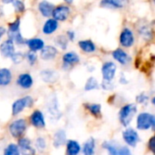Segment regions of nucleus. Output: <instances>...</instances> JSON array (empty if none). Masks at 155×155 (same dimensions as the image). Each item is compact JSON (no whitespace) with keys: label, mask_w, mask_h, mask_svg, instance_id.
Listing matches in <instances>:
<instances>
[{"label":"nucleus","mask_w":155,"mask_h":155,"mask_svg":"<svg viewBox=\"0 0 155 155\" xmlns=\"http://www.w3.org/2000/svg\"><path fill=\"white\" fill-rule=\"evenodd\" d=\"M102 147L108 150L110 155H132L130 150L127 147L117 145L114 142L105 141L102 144Z\"/></svg>","instance_id":"9"},{"label":"nucleus","mask_w":155,"mask_h":155,"mask_svg":"<svg viewBox=\"0 0 155 155\" xmlns=\"http://www.w3.org/2000/svg\"><path fill=\"white\" fill-rule=\"evenodd\" d=\"M81 62V57L76 51H67L61 57V68L64 71H68L75 68Z\"/></svg>","instance_id":"1"},{"label":"nucleus","mask_w":155,"mask_h":155,"mask_svg":"<svg viewBox=\"0 0 155 155\" xmlns=\"http://www.w3.org/2000/svg\"><path fill=\"white\" fill-rule=\"evenodd\" d=\"M129 0H101L100 6L104 8L120 9L126 7Z\"/></svg>","instance_id":"21"},{"label":"nucleus","mask_w":155,"mask_h":155,"mask_svg":"<svg viewBox=\"0 0 155 155\" xmlns=\"http://www.w3.org/2000/svg\"><path fill=\"white\" fill-rule=\"evenodd\" d=\"M41 81L47 84H54L58 81L60 75L54 68H43L39 72Z\"/></svg>","instance_id":"7"},{"label":"nucleus","mask_w":155,"mask_h":155,"mask_svg":"<svg viewBox=\"0 0 155 155\" xmlns=\"http://www.w3.org/2000/svg\"><path fill=\"white\" fill-rule=\"evenodd\" d=\"M139 32L140 33V35L142 37H144V38H151V34H152V31L151 29L147 27V26H142L139 28Z\"/></svg>","instance_id":"37"},{"label":"nucleus","mask_w":155,"mask_h":155,"mask_svg":"<svg viewBox=\"0 0 155 155\" xmlns=\"http://www.w3.org/2000/svg\"><path fill=\"white\" fill-rule=\"evenodd\" d=\"M117 71V66L112 61H106L101 66V75L102 80L113 81Z\"/></svg>","instance_id":"12"},{"label":"nucleus","mask_w":155,"mask_h":155,"mask_svg":"<svg viewBox=\"0 0 155 155\" xmlns=\"http://www.w3.org/2000/svg\"><path fill=\"white\" fill-rule=\"evenodd\" d=\"M11 61L15 65H19L25 60V53L22 51H15V53L10 58Z\"/></svg>","instance_id":"36"},{"label":"nucleus","mask_w":155,"mask_h":155,"mask_svg":"<svg viewBox=\"0 0 155 155\" xmlns=\"http://www.w3.org/2000/svg\"><path fill=\"white\" fill-rule=\"evenodd\" d=\"M16 51V45L10 38H7L0 43V55L5 58H10Z\"/></svg>","instance_id":"13"},{"label":"nucleus","mask_w":155,"mask_h":155,"mask_svg":"<svg viewBox=\"0 0 155 155\" xmlns=\"http://www.w3.org/2000/svg\"><path fill=\"white\" fill-rule=\"evenodd\" d=\"M63 1H64V3H65V4H67V5L70 6V5H72V4H73L74 0H63Z\"/></svg>","instance_id":"46"},{"label":"nucleus","mask_w":155,"mask_h":155,"mask_svg":"<svg viewBox=\"0 0 155 155\" xmlns=\"http://www.w3.org/2000/svg\"><path fill=\"white\" fill-rule=\"evenodd\" d=\"M18 146L22 155H34L36 153L35 149L31 145V141L26 137H21L18 139Z\"/></svg>","instance_id":"17"},{"label":"nucleus","mask_w":155,"mask_h":155,"mask_svg":"<svg viewBox=\"0 0 155 155\" xmlns=\"http://www.w3.org/2000/svg\"><path fill=\"white\" fill-rule=\"evenodd\" d=\"M29 121H30L31 125L37 129H43L46 127L45 116L40 110H35L31 113V115L29 117Z\"/></svg>","instance_id":"16"},{"label":"nucleus","mask_w":155,"mask_h":155,"mask_svg":"<svg viewBox=\"0 0 155 155\" xmlns=\"http://www.w3.org/2000/svg\"><path fill=\"white\" fill-rule=\"evenodd\" d=\"M111 55H112V58L117 62H119L120 65L125 66V65H127L130 61V57L122 48H116L115 50L112 51Z\"/></svg>","instance_id":"22"},{"label":"nucleus","mask_w":155,"mask_h":155,"mask_svg":"<svg viewBox=\"0 0 155 155\" xmlns=\"http://www.w3.org/2000/svg\"><path fill=\"white\" fill-rule=\"evenodd\" d=\"M137 112V107L135 104H127L123 106L119 112V119L123 126H128L135 113Z\"/></svg>","instance_id":"3"},{"label":"nucleus","mask_w":155,"mask_h":155,"mask_svg":"<svg viewBox=\"0 0 155 155\" xmlns=\"http://www.w3.org/2000/svg\"><path fill=\"white\" fill-rule=\"evenodd\" d=\"M152 104H153V105L155 106V97H154V98L152 99Z\"/></svg>","instance_id":"47"},{"label":"nucleus","mask_w":155,"mask_h":155,"mask_svg":"<svg viewBox=\"0 0 155 155\" xmlns=\"http://www.w3.org/2000/svg\"><path fill=\"white\" fill-rule=\"evenodd\" d=\"M13 81V73L8 68H0V87H8Z\"/></svg>","instance_id":"20"},{"label":"nucleus","mask_w":155,"mask_h":155,"mask_svg":"<svg viewBox=\"0 0 155 155\" xmlns=\"http://www.w3.org/2000/svg\"><path fill=\"white\" fill-rule=\"evenodd\" d=\"M101 88L104 91H112L115 88V84L112 81H105L102 80L101 83Z\"/></svg>","instance_id":"38"},{"label":"nucleus","mask_w":155,"mask_h":155,"mask_svg":"<svg viewBox=\"0 0 155 155\" xmlns=\"http://www.w3.org/2000/svg\"><path fill=\"white\" fill-rule=\"evenodd\" d=\"M34 102V99L30 95H26L22 98L16 100L12 104V115L17 116L20 114L25 109L32 108Z\"/></svg>","instance_id":"2"},{"label":"nucleus","mask_w":155,"mask_h":155,"mask_svg":"<svg viewBox=\"0 0 155 155\" xmlns=\"http://www.w3.org/2000/svg\"><path fill=\"white\" fill-rule=\"evenodd\" d=\"M25 60L28 62V64L29 66H35L38 60V56L37 54V52H33L30 50H28L25 53Z\"/></svg>","instance_id":"33"},{"label":"nucleus","mask_w":155,"mask_h":155,"mask_svg":"<svg viewBox=\"0 0 155 155\" xmlns=\"http://www.w3.org/2000/svg\"><path fill=\"white\" fill-rule=\"evenodd\" d=\"M17 14H23L26 11V5L23 0H14L11 4Z\"/></svg>","instance_id":"34"},{"label":"nucleus","mask_w":155,"mask_h":155,"mask_svg":"<svg viewBox=\"0 0 155 155\" xmlns=\"http://www.w3.org/2000/svg\"><path fill=\"white\" fill-rule=\"evenodd\" d=\"M70 15H71L70 7L67 4H60L55 6L51 17L58 22H65L69 18Z\"/></svg>","instance_id":"5"},{"label":"nucleus","mask_w":155,"mask_h":155,"mask_svg":"<svg viewBox=\"0 0 155 155\" xmlns=\"http://www.w3.org/2000/svg\"><path fill=\"white\" fill-rule=\"evenodd\" d=\"M55 8V5L48 0H42L39 1L38 4V11L43 18H50L52 16L53 9Z\"/></svg>","instance_id":"18"},{"label":"nucleus","mask_w":155,"mask_h":155,"mask_svg":"<svg viewBox=\"0 0 155 155\" xmlns=\"http://www.w3.org/2000/svg\"><path fill=\"white\" fill-rule=\"evenodd\" d=\"M65 35L67 36V38H68L69 42H74V40L76 39V32L74 30H72V29L67 30Z\"/></svg>","instance_id":"40"},{"label":"nucleus","mask_w":155,"mask_h":155,"mask_svg":"<svg viewBox=\"0 0 155 155\" xmlns=\"http://www.w3.org/2000/svg\"><path fill=\"white\" fill-rule=\"evenodd\" d=\"M36 145H37L38 149H39L40 150H43L46 148V140L43 138L39 137L36 140Z\"/></svg>","instance_id":"39"},{"label":"nucleus","mask_w":155,"mask_h":155,"mask_svg":"<svg viewBox=\"0 0 155 155\" xmlns=\"http://www.w3.org/2000/svg\"><path fill=\"white\" fill-rule=\"evenodd\" d=\"M4 155H20L18 146L15 143L8 144L4 150Z\"/></svg>","instance_id":"35"},{"label":"nucleus","mask_w":155,"mask_h":155,"mask_svg":"<svg viewBox=\"0 0 155 155\" xmlns=\"http://www.w3.org/2000/svg\"><path fill=\"white\" fill-rule=\"evenodd\" d=\"M83 155H94L95 153V140L90 138L83 145L82 148Z\"/></svg>","instance_id":"31"},{"label":"nucleus","mask_w":155,"mask_h":155,"mask_svg":"<svg viewBox=\"0 0 155 155\" xmlns=\"http://www.w3.org/2000/svg\"><path fill=\"white\" fill-rule=\"evenodd\" d=\"M137 101L139 102V103H145L147 101H148V97L145 95V94H140V95H139L138 97H137Z\"/></svg>","instance_id":"41"},{"label":"nucleus","mask_w":155,"mask_h":155,"mask_svg":"<svg viewBox=\"0 0 155 155\" xmlns=\"http://www.w3.org/2000/svg\"><path fill=\"white\" fill-rule=\"evenodd\" d=\"M66 140H67V136H66V132L64 130H58L55 134H54V138H53V145L56 148H59L62 145H64L66 143Z\"/></svg>","instance_id":"27"},{"label":"nucleus","mask_w":155,"mask_h":155,"mask_svg":"<svg viewBox=\"0 0 155 155\" xmlns=\"http://www.w3.org/2000/svg\"><path fill=\"white\" fill-rule=\"evenodd\" d=\"M134 35L131 29L125 28L121 30L120 34V44L123 48H130L134 44Z\"/></svg>","instance_id":"14"},{"label":"nucleus","mask_w":155,"mask_h":155,"mask_svg":"<svg viewBox=\"0 0 155 155\" xmlns=\"http://www.w3.org/2000/svg\"><path fill=\"white\" fill-rule=\"evenodd\" d=\"M84 108L94 117L98 118L101 115V105L98 103H84Z\"/></svg>","instance_id":"28"},{"label":"nucleus","mask_w":155,"mask_h":155,"mask_svg":"<svg viewBox=\"0 0 155 155\" xmlns=\"http://www.w3.org/2000/svg\"><path fill=\"white\" fill-rule=\"evenodd\" d=\"M14 0H1V2L3 4H6V5H8V4H12V2Z\"/></svg>","instance_id":"45"},{"label":"nucleus","mask_w":155,"mask_h":155,"mask_svg":"<svg viewBox=\"0 0 155 155\" xmlns=\"http://www.w3.org/2000/svg\"><path fill=\"white\" fill-rule=\"evenodd\" d=\"M58 48L57 47L53 45H45L39 51V58L45 62H49L55 60L58 56Z\"/></svg>","instance_id":"10"},{"label":"nucleus","mask_w":155,"mask_h":155,"mask_svg":"<svg viewBox=\"0 0 155 155\" xmlns=\"http://www.w3.org/2000/svg\"><path fill=\"white\" fill-rule=\"evenodd\" d=\"M58 28H59V22L54 19L52 17H50V18H48L46 21H44L41 30L44 35L50 36L56 33Z\"/></svg>","instance_id":"15"},{"label":"nucleus","mask_w":155,"mask_h":155,"mask_svg":"<svg viewBox=\"0 0 155 155\" xmlns=\"http://www.w3.org/2000/svg\"><path fill=\"white\" fill-rule=\"evenodd\" d=\"M149 147H150V149L155 153V136H153V137L150 140V141H149Z\"/></svg>","instance_id":"42"},{"label":"nucleus","mask_w":155,"mask_h":155,"mask_svg":"<svg viewBox=\"0 0 155 155\" xmlns=\"http://www.w3.org/2000/svg\"><path fill=\"white\" fill-rule=\"evenodd\" d=\"M7 35H8V38H10L14 41L15 45H17V46H25L26 45L27 38H24L21 31H17L14 33H7Z\"/></svg>","instance_id":"29"},{"label":"nucleus","mask_w":155,"mask_h":155,"mask_svg":"<svg viewBox=\"0 0 155 155\" xmlns=\"http://www.w3.org/2000/svg\"><path fill=\"white\" fill-rule=\"evenodd\" d=\"M122 136L126 143H128L130 146H132V147H135L139 140L138 133L133 129H127L126 130L123 131Z\"/></svg>","instance_id":"24"},{"label":"nucleus","mask_w":155,"mask_h":155,"mask_svg":"<svg viewBox=\"0 0 155 155\" xmlns=\"http://www.w3.org/2000/svg\"><path fill=\"white\" fill-rule=\"evenodd\" d=\"M153 3H154V4H155V0H153Z\"/></svg>","instance_id":"48"},{"label":"nucleus","mask_w":155,"mask_h":155,"mask_svg":"<svg viewBox=\"0 0 155 155\" xmlns=\"http://www.w3.org/2000/svg\"><path fill=\"white\" fill-rule=\"evenodd\" d=\"M7 32H8V30H7V28L5 27L0 26V42H1L3 37L7 34Z\"/></svg>","instance_id":"43"},{"label":"nucleus","mask_w":155,"mask_h":155,"mask_svg":"<svg viewBox=\"0 0 155 155\" xmlns=\"http://www.w3.org/2000/svg\"><path fill=\"white\" fill-rule=\"evenodd\" d=\"M47 110L51 119L56 120L60 119L61 113L58 108V98L56 95H51L50 98L48 99V103H47Z\"/></svg>","instance_id":"11"},{"label":"nucleus","mask_w":155,"mask_h":155,"mask_svg":"<svg viewBox=\"0 0 155 155\" xmlns=\"http://www.w3.org/2000/svg\"><path fill=\"white\" fill-rule=\"evenodd\" d=\"M68 43L69 41L65 34H59L54 38V45L60 50L66 51L68 48Z\"/></svg>","instance_id":"25"},{"label":"nucleus","mask_w":155,"mask_h":155,"mask_svg":"<svg viewBox=\"0 0 155 155\" xmlns=\"http://www.w3.org/2000/svg\"><path fill=\"white\" fill-rule=\"evenodd\" d=\"M45 41L41 38H27L26 40V47L28 48V50L33 51V52H38L40 51L44 46H45Z\"/></svg>","instance_id":"19"},{"label":"nucleus","mask_w":155,"mask_h":155,"mask_svg":"<svg viewBox=\"0 0 155 155\" xmlns=\"http://www.w3.org/2000/svg\"><path fill=\"white\" fill-rule=\"evenodd\" d=\"M120 82L121 84H127V83H128V81L125 79L124 75H120Z\"/></svg>","instance_id":"44"},{"label":"nucleus","mask_w":155,"mask_h":155,"mask_svg":"<svg viewBox=\"0 0 155 155\" xmlns=\"http://www.w3.org/2000/svg\"><path fill=\"white\" fill-rule=\"evenodd\" d=\"M27 128H28L27 120L25 119H18L10 123L8 130H9L10 134L14 138L19 139V138L23 137L24 133L27 130Z\"/></svg>","instance_id":"4"},{"label":"nucleus","mask_w":155,"mask_h":155,"mask_svg":"<svg viewBox=\"0 0 155 155\" xmlns=\"http://www.w3.org/2000/svg\"><path fill=\"white\" fill-rule=\"evenodd\" d=\"M100 88H101V84L99 83L98 80L95 77H90L86 81L84 85L85 91H92L100 90Z\"/></svg>","instance_id":"30"},{"label":"nucleus","mask_w":155,"mask_h":155,"mask_svg":"<svg viewBox=\"0 0 155 155\" xmlns=\"http://www.w3.org/2000/svg\"><path fill=\"white\" fill-rule=\"evenodd\" d=\"M20 27H21V18L18 17L12 22H9L8 24L7 33H14L17 31H20Z\"/></svg>","instance_id":"32"},{"label":"nucleus","mask_w":155,"mask_h":155,"mask_svg":"<svg viewBox=\"0 0 155 155\" xmlns=\"http://www.w3.org/2000/svg\"><path fill=\"white\" fill-rule=\"evenodd\" d=\"M78 46L80 49L86 54H92L97 50L95 43L91 39H81L78 41Z\"/></svg>","instance_id":"23"},{"label":"nucleus","mask_w":155,"mask_h":155,"mask_svg":"<svg viewBox=\"0 0 155 155\" xmlns=\"http://www.w3.org/2000/svg\"><path fill=\"white\" fill-rule=\"evenodd\" d=\"M81 150V147L77 140H69L67 142L66 155H78Z\"/></svg>","instance_id":"26"},{"label":"nucleus","mask_w":155,"mask_h":155,"mask_svg":"<svg viewBox=\"0 0 155 155\" xmlns=\"http://www.w3.org/2000/svg\"><path fill=\"white\" fill-rule=\"evenodd\" d=\"M16 84L18 88L24 91L30 90L34 85V79L29 72H21L16 80Z\"/></svg>","instance_id":"8"},{"label":"nucleus","mask_w":155,"mask_h":155,"mask_svg":"<svg viewBox=\"0 0 155 155\" xmlns=\"http://www.w3.org/2000/svg\"><path fill=\"white\" fill-rule=\"evenodd\" d=\"M155 130V116L149 113H140L137 118V128L140 130H148L150 128Z\"/></svg>","instance_id":"6"}]
</instances>
